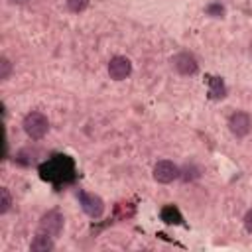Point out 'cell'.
<instances>
[{
  "instance_id": "obj_2",
  "label": "cell",
  "mask_w": 252,
  "mask_h": 252,
  "mask_svg": "<svg viewBox=\"0 0 252 252\" xmlns=\"http://www.w3.org/2000/svg\"><path fill=\"white\" fill-rule=\"evenodd\" d=\"M63 215L59 211H47L41 215L39 219V226H37V232H43V234H49V236H59L61 230H63Z\"/></svg>"
},
{
  "instance_id": "obj_4",
  "label": "cell",
  "mask_w": 252,
  "mask_h": 252,
  "mask_svg": "<svg viewBox=\"0 0 252 252\" xmlns=\"http://www.w3.org/2000/svg\"><path fill=\"white\" fill-rule=\"evenodd\" d=\"M79 201H81L83 211H85L91 219L102 217V213H104V203H102L100 197H96V195H93V193H87V191H79Z\"/></svg>"
},
{
  "instance_id": "obj_12",
  "label": "cell",
  "mask_w": 252,
  "mask_h": 252,
  "mask_svg": "<svg viewBox=\"0 0 252 252\" xmlns=\"http://www.w3.org/2000/svg\"><path fill=\"white\" fill-rule=\"evenodd\" d=\"M10 207H12L10 191H8L6 187H2V189H0V213H2V215H6V213L10 211Z\"/></svg>"
},
{
  "instance_id": "obj_11",
  "label": "cell",
  "mask_w": 252,
  "mask_h": 252,
  "mask_svg": "<svg viewBox=\"0 0 252 252\" xmlns=\"http://www.w3.org/2000/svg\"><path fill=\"white\" fill-rule=\"evenodd\" d=\"M199 175H201V171H199V167L193 165V163H189V165H185L183 169H179V177H181L183 181H193V179H197Z\"/></svg>"
},
{
  "instance_id": "obj_9",
  "label": "cell",
  "mask_w": 252,
  "mask_h": 252,
  "mask_svg": "<svg viewBox=\"0 0 252 252\" xmlns=\"http://www.w3.org/2000/svg\"><path fill=\"white\" fill-rule=\"evenodd\" d=\"M159 217H161V220L167 222V224H179V222L183 220L179 209L173 207V205H165V207L159 211Z\"/></svg>"
},
{
  "instance_id": "obj_1",
  "label": "cell",
  "mask_w": 252,
  "mask_h": 252,
  "mask_svg": "<svg viewBox=\"0 0 252 252\" xmlns=\"http://www.w3.org/2000/svg\"><path fill=\"white\" fill-rule=\"evenodd\" d=\"M22 126H24V132L32 140H41L49 130V120L41 112H30V114H26Z\"/></svg>"
},
{
  "instance_id": "obj_17",
  "label": "cell",
  "mask_w": 252,
  "mask_h": 252,
  "mask_svg": "<svg viewBox=\"0 0 252 252\" xmlns=\"http://www.w3.org/2000/svg\"><path fill=\"white\" fill-rule=\"evenodd\" d=\"M8 2H12V4H26L28 0H8Z\"/></svg>"
},
{
  "instance_id": "obj_10",
  "label": "cell",
  "mask_w": 252,
  "mask_h": 252,
  "mask_svg": "<svg viewBox=\"0 0 252 252\" xmlns=\"http://www.w3.org/2000/svg\"><path fill=\"white\" fill-rule=\"evenodd\" d=\"M209 94H211V98H222L226 94V87H224L220 77H211V81H209Z\"/></svg>"
},
{
  "instance_id": "obj_6",
  "label": "cell",
  "mask_w": 252,
  "mask_h": 252,
  "mask_svg": "<svg viewBox=\"0 0 252 252\" xmlns=\"http://www.w3.org/2000/svg\"><path fill=\"white\" fill-rule=\"evenodd\" d=\"M171 65H173V69L179 73V75H195L197 73V69H199V65H197V59L191 55V53H187V51H181V53H177L173 59H171Z\"/></svg>"
},
{
  "instance_id": "obj_14",
  "label": "cell",
  "mask_w": 252,
  "mask_h": 252,
  "mask_svg": "<svg viewBox=\"0 0 252 252\" xmlns=\"http://www.w3.org/2000/svg\"><path fill=\"white\" fill-rule=\"evenodd\" d=\"M12 73V63L8 61V57H0V79L6 81Z\"/></svg>"
},
{
  "instance_id": "obj_8",
  "label": "cell",
  "mask_w": 252,
  "mask_h": 252,
  "mask_svg": "<svg viewBox=\"0 0 252 252\" xmlns=\"http://www.w3.org/2000/svg\"><path fill=\"white\" fill-rule=\"evenodd\" d=\"M53 236H49V234H43V232H37L35 236H33V240H32V244H30V250L32 252H49V250H53Z\"/></svg>"
},
{
  "instance_id": "obj_16",
  "label": "cell",
  "mask_w": 252,
  "mask_h": 252,
  "mask_svg": "<svg viewBox=\"0 0 252 252\" xmlns=\"http://www.w3.org/2000/svg\"><path fill=\"white\" fill-rule=\"evenodd\" d=\"M244 228H246L248 232H252V209L244 215Z\"/></svg>"
},
{
  "instance_id": "obj_15",
  "label": "cell",
  "mask_w": 252,
  "mask_h": 252,
  "mask_svg": "<svg viewBox=\"0 0 252 252\" xmlns=\"http://www.w3.org/2000/svg\"><path fill=\"white\" fill-rule=\"evenodd\" d=\"M207 14L213 16V18H220V16L224 14V8H222L220 4H209V6H207Z\"/></svg>"
},
{
  "instance_id": "obj_7",
  "label": "cell",
  "mask_w": 252,
  "mask_h": 252,
  "mask_svg": "<svg viewBox=\"0 0 252 252\" xmlns=\"http://www.w3.org/2000/svg\"><path fill=\"white\" fill-rule=\"evenodd\" d=\"M132 73V63L128 57L124 55H116L108 61V75L114 79V81H122L126 79L128 75Z\"/></svg>"
},
{
  "instance_id": "obj_5",
  "label": "cell",
  "mask_w": 252,
  "mask_h": 252,
  "mask_svg": "<svg viewBox=\"0 0 252 252\" xmlns=\"http://www.w3.org/2000/svg\"><path fill=\"white\" fill-rule=\"evenodd\" d=\"M179 177V167L169 161V159H161L154 165V179L158 183H171L173 179Z\"/></svg>"
},
{
  "instance_id": "obj_3",
  "label": "cell",
  "mask_w": 252,
  "mask_h": 252,
  "mask_svg": "<svg viewBox=\"0 0 252 252\" xmlns=\"http://www.w3.org/2000/svg\"><path fill=\"white\" fill-rule=\"evenodd\" d=\"M228 130L236 138H244L252 130V118H250V114L248 112H242V110L232 112L230 118H228Z\"/></svg>"
},
{
  "instance_id": "obj_13",
  "label": "cell",
  "mask_w": 252,
  "mask_h": 252,
  "mask_svg": "<svg viewBox=\"0 0 252 252\" xmlns=\"http://www.w3.org/2000/svg\"><path fill=\"white\" fill-rule=\"evenodd\" d=\"M65 2H67V8L73 14H79V12H83L89 6V0H65Z\"/></svg>"
}]
</instances>
